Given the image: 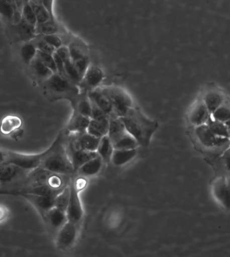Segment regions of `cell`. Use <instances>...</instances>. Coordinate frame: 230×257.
Masks as SVG:
<instances>
[{
  "instance_id": "obj_1",
  "label": "cell",
  "mask_w": 230,
  "mask_h": 257,
  "mask_svg": "<svg viewBox=\"0 0 230 257\" xmlns=\"http://www.w3.org/2000/svg\"><path fill=\"white\" fill-rule=\"evenodd\" d=\"M66 136L65 128L59 132L52 145L44 152L41 168L59 175L72 176L75 173L67 153Z\"/></svg>"
},
{
  "instance_id": "obj_2",
  "label": "cell",
  "mask_w": 230,
  "mask_h": 257,
  "mask_svg": "<svg viewBox=\"0 0 230 257\" xmlns=\"http://www.w3.org/2000/svg\"><path fill=\"white\" fill-rule=\"evenodd\" d=\"M127 131L138 141L139 145L147 148L158 128V122L145 116L138 107L133 106L122 117Z\"/></svg>"
},
{
  "instance_id": "obj_3",
  "label": "cell",
  "mask_w": 230,
  "mask_h": 257,
  "mask_svg": "<svg viewBox=\"0 0 230 257\" xmlns=\"http://www.w3.org/2000/svg\"><path fill=\"white\" fill-rule=\"evenodd\" d=\"M41 86L45 97L52 102L61 100L71 102L80 93L78 86L58 74H53Z\"/></svg>"
},
{
  "instance_id": "obj_4",
  "label": "cell",
  "mask_w": 230,
  "mask_h": 257,
  "mask_svg": "<svg viewBox=\"0 0 230 257\" xmlns=\"http://www.w3.org/2000/svg\"><path fill=\"white\" fill-rule=\"evenodd\" d=\"M103 94L108 98L112 106L113 114L124 117L128 110L134 106L132 98L128 92L120 87L107 86L100 87Z\"/></svg>"
},
{
  "instance_id": "obj_5",
  "label": "cell",
  "mask_w": 230,
  "mask_h": 257,
  "mask_svg": "<svg viewBox=\"0 0 230 257\" xmlns=\"http://www.w3.org/2000/svg\"><path fill=\"white\" fill-rule=\"evenodd\" d=\"M31 171H26L13 164L0 165V188L18 187L23 188Z\"/></svg>"
},
{
  "instance_id": "obj_6",
  "label": "cell",
  "mask_w": 230,
  "mask_h": 257,
  "mask_svg": "<svg viewBox=\"0 0 230 257\" xmlns=\"http://www.w3.org/2000/svg\"><path fill=\"white\" fill-rule=\"evenodd\" d=\"M6 163L13 164L28 171L40 167L44 152L38 154H23L6 150Z\"/></svg>"
},
{
  "instance_id": "obj_7",
  "label": "cell",
  "mask_w": 230,
  "mask_h": 257,
  "mask_svg": "<svg viewBox=\"0 0 230 257\" xmlns=\"http://www.w3.org/2000/svg\"><path fill=\"white\" fill-rule=\"evenodd\" d=\"M66 215L69 222L76 225H78V223L82 220L83 215H84L82 203L79 197L78 186L76 185L72 178L70 183V197H69Z\"/></svg>"
},
{
  "instance_id": "obj_8",
  "label": "cell",
  "mask_w": 230,
  "mask_h": 257,
  "mask_svg": "<svg viewBox=\"0 0 230 257\" xmlns=\"http://www.w3.org/2000/svg\"><path fill=\"white\" fill-rule=\"evenodd\" d=\"M100 139L94 137L87 132L85 133L69 134L67 132L66 144L71 147L85 150L96 152Z\"/></svg>"
},
{
  "instance_id": "obj_9",
  "label": "cell",
  "mask_w": 230,
  "mask_h": 257,
  "mask_svg": "<svg viewBox=\"0 0 230 257\" xmlns=\"http://www.w3.org/2000/svg\"><path fill=\"white\" fill-rule=\"evenodd\" d=\"M104 74L99 67L91 64L79 84L80 92L88 93L98 88L102 82Z\"/></svg>"
},
{
  "instance_id": "obj_10",
  "label": "cell",
  "mask_w": 230,
  "mask_h": 257,
  "mask_svg": "<svg viewBox=\"0 0 230 257\" xmlns=\"http://www.w3.org/2000/svg\"><path fill=\"white\" fill-rule=\"evenodd\" d=\"M65 146H66L67 155L69 156L75 173H76L78 170L85 164L98 156L96 152L85 151V150L71 147L67 145L66 141H65Z\"/></svg>"
},
{
  "instance_id": "obj_11",
  "label": "cell",
  "mask_w": 230,
  "mask_h": 257,
  "mask_svg": "<svg viewBox=\"0 0 230 257\" xmlns=\"http://www.w3.org/2000/svg\"><path fill=\"white\" fill-rule=\"evenodd\" d=\"M55 53L62 59L63 63H64L65 73H66L67 78L73 84L78 86L82 80V78L75 68L73 61H71L68 47L63 45L60 48L57 49Z\"/></svg>"
},
{
  "instance_id": "obj_12",
  "label": "cell",
  "mask_w": 230,
  "mask_h": 257,
  "mask_svg": "<svg viewBox=\"0 0 230 257\" xmlns=\"http://www.w3.org/2000/svg\"><path fill=\"white\" fill-rule=\"evenodd\" d=\"M78 234L76 224L69 222L66 223L57 232V243L59 248H66L74 242Z\"/></svg>"
},
{
  "instance_id": "obj_13",
  "label": "cell",
  "mask_w": 230,
  "mask_h": 257,
  "mask_svg": "<svg viewBox=\"0 0 230 257\" xmlns=\"http://www.w3.org/2000/svg\"><path fill=\"white\" fill-rule=\"evenodd\" d=\"M43 219L51 230L57 232L68 221L66 213L55 207L50 209Z\"/></svg>"
},
{
  "instance_id": "obj_14",
  "label": "cell",
  "mask_w": 230,
  "mask_h": 257,
  "mask_svg": "<svg viewBox=\"0 0 230 257\" xmlns=\"http://www.w3.org/2000/svg\"><path fill=\"white\" fill-rule=\"evenodd\" d=\"M25 197L37 209L43 218L50 209L55 207L56 197L25 194Z\"/></svg>"
},
{
  "instance_id": "obj_15",
  "label": "cell",
  "mask_w": 230,
  "mask_h": 257,
  "mask_svg": "<svg viewBox=\"0 0 230 257\" xmlns=\"http://www.w3.org/2000/svg\"><path fill=\"white\" fill-rule=\"evenodd\" d=\"M128 133L122 118L114 114H111L109 118L108 137L112 145Z\"/></svg>"
},
{
  "instance_id": "obj_16",
  "label": "cell",
  "mask_w": 230,
  "mask_h": 257,
  "mask_svg": "<svg viewBox=\"0 0 230 257\" xmlns=\"http://www.w3.org/2000/svg\"><path fill=\"white\" fill-rule=\"evenodd\" d=\"M90 120V118L73 111L72 116L65 130L69 134L85 133L87 132Z\"/></svg>"
},
{
  "instance_id": "obj_17",
  "label": "cell",
  "mask_w": 230,
  "mask_h": 257,
  "mask_svg": "<svg viewBox=\"0 0 230 257\" xmlns=\"http://www.w3.org/2000/svg\"><path fill=\"white\" fill-rule=\"evenodd\" d=\"M214 193L222 205L227 209H230V179L221 178L215 182L214 185Z\"/></svg>"
},
{
  "instance_id": "obj_18",
  "label": "cell",
  "mask_w": 230,
  "mask_h": 257,
  "mask_svg": "<svg viewBox=\"0 0 230 257\" xmlns=\"http://www.w3.org/2000/svg\"><path fill=\"white\" fill-rule=\"evenodd\" d=\"M32 76L39 84H42L53 74L52 71L47 68L37 57L29 65Z\"/></svg>"
},
{
  "instance_id": "obj_19",
  "label": "cell",
  "mask_w": 230,
  "mask_h": 257,
  "mask_svg": "<svg viewBox=\"0 0 230 257\" xmlns=\"http://www.w3.org/2000/svg\"><path fill=\"white\" fill-rule=\"evenodd\" d=\"M73 111L90 118L92 105L88 93L80 92L78 96L71 102Z\"/></svg>"
},
{
  "instance_id": "obj_20",
  "label": "cell",
  "mask_w": 230,
  "mask_h": 257,
  "mask_svg": "<svg viewBox=\"0 0 230 257\" xmlns=\"http://www.w3.org/2000/svg\"><path fill=\"white\" fill-rule=\"evenodd\" d=\"M88 95L90 101L98 106L105 113L109 116L111 114H113L112 104H111L108 98L103 94L100 87L94 90L90 91L88 93Z\"/></svg>"
},
{
  "instance_id": "obj_21",
  "label": "cell",
  "mask_w": 230,
  "mask_h": 257,
  "mask_svg": "<svg viewBox=\"0 0 230 257\" xmlns=\"http://www.w3.org/2000/svg\"><path fill=\"white\" fill-rule=\"evenodd\" d=\"M195 134L200 143L204 147L209 150L213 147L216 140L217 139V136L212 133V132L206 124L197 126L195 130Z\"/></svg>"
},
{
  "instance_id": "obj_22",
  "label": "cell",
  "mask_w": 230,
  "mask_h": 257,
  "mask_svg": "<svg viewBox=\"0 0 230 257\" xmlns=\"http://www.w3.org/2000/svg\"><path fill=\"white\" fill-rule=\"evenodd\" d=\"M69 54L71 61H75L83 58L89 57V51L86 45L80 39H71L68 45Z\"/></svg>"
},
{
  "instance_id": "obj_23",
  "label": "cell",
  "mask_w": 230,
  "mask_h": 257,
  "mask_svg": "<svg viewBox=\"0 0 230 257\" xmlns=\"http://www.w3.org/2000/svg\"><path fill=\"white\" fill-rule=\"evenodd\" d=\"M209 118L210 112L204 102H199L190 116V122L197 126L206 124Z\"/></svg>"
},
{
  "instance_id": "obj_24",
  "label": "cell",
  "mask_w": 230,
  "mask_h": 257,
  "mask_svg": "<svg viewBox=\"0 0 230 257\" xmlns=\"http://www.w3.org/2000/svg\"><path fill=\"white\" fill-rule=\"evenodd\" d=\"M137 150H114L111 162L116 167H122L130 163L137 156Z\"/></svg>"
},
{
  "instance_id": "obj_25",
  "label": "cell",
  "mask_w": 230,
  "mask_h": 257,
  "mask_svg": "<svg viewBox=\"0 0 230 257\" xmlns=\"http://www.w3.org/2000/svg\"><path fill=\"white\" fill-rule=\"evenodd\" d=\"M109 130V120H90V124L87 130V133L101 139L108 136Z\"/></svg>"
},
{
  "instance_id": "obj_26",
  "label": "cell",
  "mask_w": 230,
  "mask_h": 257,
  "mask_svg": "<svg viewBox=\"0 0 230 257\" xmlns=\"http://www.w3.org/2000/svg\"><path fill=\"white\" fill-rule=\"evenodd\" d=\"M103 163H103L102 158L98 156L96 158L90 160L83 165L76 173H78V175L84 176V177H90V176L96 175L102 169Z\"/></svg>"
},
{
  "instance_id": "obj_27",
  "label": "cell",
  "mask_w": 230,
  "mask_h": 257,
  "mask_svg": "<svg viewBox=\"0 0 230 257\" xmlns=\"http://www.w3.org/2000/svg\"><path fill=\"white\" fill-rule=\"evenodd\" d=\"M114 150L112 142L109 139L108 136H106L101 138L96 152L98 155L102 158L103 163L108 164L111 162Z\"/></svg>"
},
{
  "instance_id": "obj_28",
  "label": "cell",
  "mask_w": 230,
  "mask_h": 257,
  "mask_svg": "<svg viewBox=\"0 0 230 257\" xmlns=\"http://www.w3.org/2000/svg\"><path fill=\"white\" fill-rule=\"evenodd\" d=\"M60 27L55 19H49L46 23L37 24L35 29L36 35H58Z\"/></svg>"
},
{
  "instance_id": "obj_29",
  "label": "cell",
  "mask_w": 230,
  "mask_h": 257,
  "mask_svg": "<svg viewBox=\"0 0 230 257\" xmlns=\"http://www.w3.org/2000/svg\"><path fill=\"white\" fill-rule=\"evenodd\" d=\"M29 4L35 13L37 24L46 23L50 19L48 12L43 5L42 0H32L29 1Z\"/></svg>"
},
{
  "instance_id": "obj_30",
  "label": "cell",
  "mask_w": 230,
  "mask_h": 257,
  "mask_svg": "<svg viewBox=\"0 0 230 257\" xmlns=\"http://www.w3.org/2000/svg\"><path fill=\"white\" fill-rule=\"evenodd\" d=\"M140 146L138 141L131 134L128 133L123 136L118 142L113 144L114 150H137Z\"/></svg>"
},
{
  "instance_id": "obj_31",
  "label": "cell",
  "mask_w": 230,
  "mask_h": 257,
  "mask_svg": "<svg viewBox=\"0 0 230 257\" xmlns=\"http://www.w3.org/2000/svg\"><path fill=\"white\" fill-rule=\"evenodd\" d=\"M22 120L16 116H8L2 122L1 131L5 134H11L16 130L21 128Z\"/></svg>"
},
{
  "instance_id": "obj_32",
  "label": "cell",
  "mask_w": 230,
  "mask_h": 257,
  "mask_svg": "<svg viewBox=\"0 0 230 257\" xmlns=\"http://www.w3.org/2000/svg\"><path fill=\"white\" fill-rule=\"evenodd\" d=\"M206 124H207L208 127L210 128L212 133L217 136V137L230 138L227 126H226V124L223 123V122L218 121V120H216L213 119V118L210 117L209 120H207V122H206Z\"/></svg>"
},
{
  "instance_id": "obj_33",
  "label": "cell",
  "mask_w": 230,
  "mask_h": 257,
  "mask_svg": "<svg viewBox=\"0 0 230 257\" xmlns=\"http://www.w3.org/2000/svg\"><path fill=\"white\" fill-rule=\"evenodd\" d=\"M223 97L219 93L211 92L208 93L205 96L204 103L209 112L213 113L218 108L223 104Z\"/></svg>"
},
{
  "instance_id": "obj_34",
  "label": "cell",
  "mask_w": 230,
  "mask_h": 257,
  "mask_svg": "<svg viewBox=\"0 0 230 257\" xmlns=\"http://www.w3.org/2000/svg\"><path fill=\"white\" fill-rule=\"evenodd\" d=\"M37 52V49L32 44L31 41L24 43L21 49V58L24 63L27 66H29L33 59L35 58Z\"/></svg>"
},
{
  "instance_id": "obj_35",
  "label": "cell",
  "mask_w": 230,
  "mask_h": 257,
  "mask_svg": "<svg viewBox=\"0 0 230 257\" xmlns=\"http://www.w3.org/2000/svg\"><path fill=\"white\" fill-rule=\"evenodd\" d=\"M70 197V184L63 190L56 197L55 200V207L66 213Z\"/></svg>"
},
{
  "instance_id": "obj_36",
  "label": "cell",
  "mask_w": 230,
  "mask_h": 257,
  "mask_svg": "<svg viewBox=\"0 0 230 257\" xmlns=\"http://www.w3.org/2000/svg\"><path fill=\"white\" fill-rule=\"evenodd\" d=\"M24 8L23 13H22V20L27 25L31 27L35 28L37 25V21L36 19L35 13L30 5L29 1H24Z\"/></svg>"
},
{
  "instance_id": "obj_37",
  "label": "cell",
  "mask_w": 230,
  "mask_h": 257,
  "mask_svg": "<svg viewBox=\"0 0 230 257\" xmlns=\"http://www.w3.org/2000/svg\"><path fill=\"white\" fill-rule=\"evenodd\" d=\"M31 43L35 46L37 51H41V52L53 55L56 51V49L51 46L46 41L43 40L40 35H36L35 38L31 41Z\"/></svg>"
},
{
  "instance_id": "obj_38",
  "label": "cell",
  "mask_w": 230,
  "mask_h": 257,
  "mask_svg": "<svg viewBox=\"0 0 230 257\" xmlns=\"http://www.w3.org/2000/svg\"><path fill=\"white\" fill-rule=\"evenodd\" d=\"M212 118L218 121L225 123L230 120V106L222 104L215 112L212 113Z\"/></svg>"
},
{
  "instance_id": "obj_39",
  "label": "cell",
  "mask_w": 230,
  "mask_h": 257,
  "mask_svg": "<svg viewBox=\"0 0 230 257\" xmlns=\"http://www.w3.org/2000/svg\"><path fill=\"white\" fill-rule=\"evenodd\" d=\"M36 57L39 59L49 70L52 71L53 74H57V68L55 66L54 58L52 55L47 54L37 51Z\"/></svg>"
},
{
  "instance_id": "obj_40",
  "label": "cell",
  "mask_w": 230,
  "mask_h": 257,
  "mask_svg": "<svg viewBox=\"0 0 230 257\" xmlns=\"http://www.w3.org/2000/svg\"><path fill=\"white\" fill-rule=\"evenodd\" d=\"M0 15L7 21L13 23L14 9L11 1H0Z\"/></svg>"
},
{
  "instance_id": "obj_41",
  "label": "cell",
  "mask_w": 230,
  "mask_h": 257,
  "mask_svg": "<svg viewBox=\"0 0 230 257\" xmlns=\"http://www.w3.org/2000/svg\"><path fill=\"white\" fill-rule=\"evenodd\" d=\"M91 105H92V111H91L90 119L95 120H109L110 116L105 113L98 106L93 103L92 102H91Z\"/></svg>"
},
{
  "instance_id": "obj_42",
  "label": "cell",
  "mask_w": 230,
  "mask_h": 257,
  "mask_svg": "<svg viewBox=\"0 0 230 257\" xmlns=\"http://www.w3.org/2000/svg\"><path fill=\"white\" fill-rule=\"evenodd\" d=\"M40 35L41 38L45 41H46L48 44L52 46L53 48L55 49H58L61 47L63 46V41L61 40L60 37L57 35Z\"/></svg>"
},
{
  "instance_id": "obj_43",
  "label": "cell",
  "mask_w": 230,
  "mask_h": 257,
  "mask_svg": "<svg viewBox=\"0 0 230 257\" xmlns=\"http://www.w3.org/2000/svg\"><path fill=\"white\" fill-rule=\"evenodd\" d=\"M53 56V58H54L55 66H56L57 74L60 75L63 78L68 79L67 78L66 73H65L64 63H63L62 59L59 57V55L56 53H55Z\"/></svg>"
},
{
  "instance_id": "obj_44",
  "label": "cell",
  "mask_w": 230,
  "mask_h": 257,
  "mask_svg": "<svg viewBox=\"0 0 230 257\" xmlns=\"http://www.w3.org/2000/svg\"><path fill=\"white\" fill-rule=\"evenodd\" d=\"M220 158H221L223 167H225V169L230 173V148H228V149L222 154Z\"/></svg>"
},
{
  "instance_id": "obj_45",
  "label": "cell",
  "mask_w": 230,
  "mask_h": 257,
  "mask_svg": "<svg viewBox=\"0 0 230 257\" xmlns=\"http://www.w3.org/2000/svg\"><path fill=\"white\" fill-rule=\"evenodd\" d=\"M42 3L47 12H48L49 16H50V19H55L54 14H53V1L42 0Z\"/></svg>"
},
{
  "instance_id": "obj_46",
  "label": "cell",
  "mask_w": 230,
  "mask_h": 257,
  "mask_svg": "<svg viewBox=\"0 0 230 257\" xmlns=\"http://www.w3.org/2000/svg\"><path fill=\"white\" fill-rule=\"evenodd\" d=\"M23 130H21V128H19V130H16V131L13 132L11 134L12 138H13V139H19V138H21L22 137V136H23Z\"/></svg>"
},
{
  "instance_id": "obj_47",
  "label": "cell",
  "mask_w": 230,
  "mask_h": 257,
  "mask_svg": "<svg viewBox=\"0 0 230 257\" xmlns=\"http://www.w3.org/2000/svg\"><path fill=\"white\" fill-rule=\"evenodd\" d=\"M8 215V211L5 207L0 206V221H3L6 219Z\"/></svg>"
},
{
  "instance_id": "obj_48",
  "label": "cell",
  "mask_w": 230,
  "mask_h": 257,
  "mask_svg": "<svg viewBox=\"0 0 230 257\" xmlns=\"http://www.w3.org/2000/svg\"><path fill=\"white\" fill-rule=\"evenodd\" d=\"M7 155H6V150H0V165L6 163Z\"/></svg>"
},
{
  "instance_id": "obj_49",
  "label": "cell",
  "mask_w": 230,
  "mask_h": 257,
  "mask_svg": "<svg viewBox=\"0 0 230 257\" xmlns=\"http://www.w3.org/2000/svg\"><path fill=\"white\" fill-rule=\"evenodd\" d=\"M225 124H226V126H227V127L228 128V131H229V136H230V120H229V121L226 122Z\"/></svg>"
},
{
  "instance_id": "obj_50",
  "label": "cell",
  "mask_w": 230,
  "mask_h": 257,
  "mask_svg": "<svg viewBox=\"0 0 230 257\" xmlns=\"http://www.w3.org/2000/svg\"><path fill=\"white\" fill-rule=\"evenodd\" d=\"M229 139H230V138H229Z\"/></svg>"
}]
</instances>
